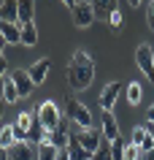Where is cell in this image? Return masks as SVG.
<instances>
[{
	"label": "cell",
	"instance_id": "6da1fadb",
	"mask_svg": "<svg viewBox=\"0 0 154 160\" xmlns=\"http://www.w3.org/2000/svg\"><path fill=\"white\" fill-rule=\"evenodd\" d=\"M95 82V60L92 54H86L84 49H76L73 52V57L68 62V84L70 90H86V87H92Z\"/></svg>",
	"mask_w": 154,
	"mask_h": 160
},
{
	"label": "cell",
	"instance_id": "7a4b0ae2",
	"mask_svg": "<svg viewBox=\"0 0 154 160\" xmlns=\"http://www.w3.org/2000/svg\"><path fill=\"white\" fill-rule=\"evenodd\" d=\"M35 114H38V122H41L46 130H57V128L62 125V114H60V106L54 101H41L38 106H35Z\"/></svg>",
	"mask_w": 154,
	"mask_h": 160
},
{
	"label": "cell",
	"instance_id": "3957f363",
	"mask_svg": "<svg viewBox=\"0 0 154 160\" xmlns=\"http://www.w3.org/2000/svg\"><path fill=\"white\" fill-rule=\"evenodd\" d=\"M68 117H70V122H73L78 130H89V128H92V111L86 109L81 101L70 98V95H68Z\"/></svg>",
	"mask_w": 154,
	"mask_h": 160
},
{
	"label": "cell",
	"instance_id": "277c9868",
	"mask_svg": "<svg viewBox=\"0 0 154 160\" xmlns=\"http://www.w3.org/2000/svg\"><path fill=\"white\" fill-rule=\"evenodd\" d=\"M135 65L143 71V76L149 82H154V49H152V43L143 41L135 46Z\"/></svg>",
	"mask_w": 154,
	"mask_h": 160
},
{
	"label": "cell",
	"instance_id": "5b68a950",
	"mask_svg": "<svg viewBox=\"0 0 154 160\" xmlns=\"http://www.w3.org/2000/svg\"><path fill=\"white\" fill-rule=\"evenodd\" d=\"M70 14H73V25H76L78 30H86V27L95 22V8H92L89 0H76Z\"/></svg>",
	"mask_w": 154,
	"mask_h": 160
},
{
	"label": "cell",
	"instance_id": "8992f818",
	"mask_svg": "<svg viewBox=\"0 0 154 160\" xmlns=\"http://www.w3.org/2000/svg\"><path fill=\"white\" fill-rule=\"evenodd\" d=\"M73 136L78 138V144L84 147V152L89 155V158H92L95 152L100 149V144H103V136H100V133H95L92 128H89V130H76Z\"/></svg>",
	"mask_w": 154,
	"mask_h": 160
},
{
	"label": "cell",
	"instance_id": "52a82bcc",
	"mask_svg": "<svg viewBox=\"0 0 154 160\" xmlns=\"http://www.w3.org/2000/svg\"><path fill=\"white\" fill-rule=\"evenodd\" d=\"M119 92H122V82H108V84L103 87V92H100V109L103 111H114Z\"/></svg>",
	"mask_w": 154,
	"mask_h": 160
},
{
	"label": "cell",
	"instance_id": "ba28073f",
	"mask_svg": "<svg viewBox=\"0 0 154 160\" xmlns=\"http://www.w3.org/2000/svg\"><path fill=\"white\" fill-rule=\"evenodd\" d=\"M49 68H51L49 57H41V60H35L33 65L27 68V76H30V82H33L35 87H38V84H43V82H46V76H49Z\"/></svg>",
	"mask_w": 154,
	"mask_h": 160
},
{
	"label": "cell",
	"instance_id": "9c48e42d",
	"mask_svg": "<svg viewBox=\"0 0 154 160\" xmlns=\"http://www.w3.org/2000/svg\"><path fill=\"white\" fill-rule=\"evenodd\" d=\"M8 160H38V149L30 141H16L8 149Z\"/></svg>",
	"mask_w": 154,
	"mask_h": 160
},
{
	"label": "cell",
	"instance_id": "30bf717a",
	"mask_svg": "<svg viewBox=\"0 0 154 160\" xmlns=\"http://www.w3.org/2000/svg\"><path fill=\"white\" fill-rule=\"evenodd\" d=\"M100 136L108 144L119 138V125H116V119H114V111H103V130H100Z\"/></svg>",
	"mask_w": 154,
	"mask_h": 160
},
{
	"label": "cell",
	"instance_id": "8fae6325",
	"mask_svg": "<svg viewBox=\"0 0 154 160\" xmlns=\"http://www.w3.org/2000/svg\"><path fill=\"white\" fill-rule=\"evenodd\" d=\"M11 79H14V84H16V90H19V98H27V95H30V92H33V82H30V76H27V71H19V68H16V71H11Z\"/></svg>",
	"mask_w": 154,
	"mask_h": 160
},
{
	"label": "cell",
	"instance_id": "7c38bea8",
	"mask_svg": "<svg viewBox=\"0 0 154 160\" xmlns=\"http://www.w3.org/2000/svg\"><path fill=\"white\" fill-rule=\"evenodd\" d=\"M0 22L19 25V0H6V3H0Z\"/></svg>",
	"mask_w": 154,
	"mask_h": 160
},
{
	"label": "cell",
	"instance_id": "4fadbf2b",
	"mask_svg": "<svg viewBox=\"0 0 154 160\" xmlns=\"http://www.w3.org/2000/svg\"><path fill=\"white\" fill-rule=\"evenodd\" d=\"M0 98H3V103H16L19 101V90H16V84H14L11 76H6L0 82Z\"/></svg>",
	"mask_w": 154,
	"mask_h": 160
},
{
	"label": "cell",
	"instance_id": "5bb4252c",
	"mask_svg": "<svg viewBox=\"0 0 154 160\" xmlns=\"http://www.w3.org/2000/svg\"><path fill=\"white\" fill-rule=\"evenodd\" d=\"M0 33L8 43H19L22 41V25H11V22H0Z\"/></svg>",
	"mask_w": 154,
	"mask_h": 160
},
{
	"label": "cell",
	"instance_id": "9a60e30c",
	"mask_svg": "<svg viewBox=\"0 0 154 160\" xmlns=\"http://www.w3.org/2000/svg\"><path fill=\"white\" fill-rule=\"evenodd\" d=\"M22 46H27V49H33L35 43H38V27H35V22H27V25H22Z\"/></svg>",
	"mask_w": 154,
	"mask_h": 160
},
{
	"label": "cell",
	"instance_id": "2e32d148",
	"mask_svg": "<svg viewBox=\"0 0 154 160\" xmlns=\"http://www.w3.org/2000/svg\"><path fill=\"white\" fill-rule=\"evenodd\" d=\"M92 8H95V19H108L119 6L114 0H97V3H92Z\"/></svg>",
	"mask_w": 154,
	"mask_h": 160
},
{
	"label": "cell",
	"instance_id": "e0dca14e",
	"mask_svg": "<svg viewBox=\"0 0 154 160\" xmlns=\"http://www.w3.org/2000/svg\"><path fill=\"white\" fill-rule=\"evenodd\" d=\"M49 141L54 144L57 149H65V147H68V141H70V130H68L65 125H60L57 130H51V133H49Z\"/></svg>",
	"mask_w": 154,
	"mask_h": 160
},
{
	"label": "cell",
	"instance_id": "ac0fdd59",
	"mask_svg": "<svg viewBox=\"0 0 154 160\" xmlns=\"http://www.w3.org/2000/svg\"><path fill=\"white\" fill-rule=\"evenodd\" d=\"M35 22V3L30 0H19V25Z\"/></svg>",
	"mask_w": 154,
	"mask_h": 160
},
{
	"label": "cell",
	"instance_id": "d6986e66",
	"mask_svg": "<svg viewBox=\"0 0 154 160\" xmlns=\"http://www.w3.org/2000/svg\"><path fill=\"white\" fill-rule=\"evenodd\" d=\"M68 155H70V160H89V155L84 152V147L78 144V138L73 133H70V141H68Z\"/></svg>",
	"mask_w": 154,
	"mask_h": 160
},
{
	"label": "cell",
	"instance_id": "ffe728a7",
	"mask_svg": "<svg viewBox=\"0 0 154 160\" xmlns=\"http://www.w3.org/2000/svg\"><path fill=\"white\" fill-rule=\"evenodd\" d=\"M35 149H38V160H57V152H60V149H57V147H54L51 141L38 144Z\"/></svg>",
	"mask_w": 154,
	"mask_h": 160
},
{
	"label": "cell",
	"instance_id": "44dd1931",
	"mask_svg": "<svg viewBox=\"0 0 154 160\" xmlns=\"http://www.w3.org/2000/svg\"><path fill=\"white\" fill-rule=\"evenodd\" d=\"M141 98H143V87L138 84V82H130V84H127V101H130V106H138Z\"/></svg>",
	"mask_w": 154,
	"mask_h": 160
},
{
	"label": "cell",
	"instance_id": "7402d4cb",
	"mask_svg": "<svg viewBox=\"0 0 154 160\" xmlns=\"http://www.w3.org/2000/svg\"><path fill=\"white\" fill-rule=\"evenodd\" d=\"M14 130H11V125L8 122H6V125H0V147H3V149H11V147H14Z\"/></svg>",
	"mask_w": 154,
	"mask_h": 160
},
{
	"label": "cell",
	"instance_id": "603a6c76",
	"mask_svg": "<svg viewBox=\"0 0 154 160\" xmlns=\"http://www.w3.org/2000/svg\"><path fill=\"white\" fill-rule=\"evenodd\" d=\"M146 136H149V130H146V125H135V128H133V136H130V141L135 144V147H141Z\"/></svg>",
	"mask_w": 154,
	"mask_h": 160
},
{
	"label": "cell",
	"instance_id": "cb8c5ba5",
	"mask_svg": "<svg viewBox=\"0 0 154 160\" xmlns=\"http://www.w3.org/2000/svg\"><path fill=\"white\" fill-rule=\"evenodd\" d=\"M89 160H114V158H111V144H108V141H103V144H100V149L95 152Z\"/></svg>",
	"mask_w": 154,
	"mask_h": 160
},
{
	"label": "cell",
	"instance_id": "d4e9b609",
	"mask_svg": "<svg viewBox=\"0 0 154 160\" xmlns=\"http://www.w3.org/2000/svg\"><path fill=\"white\" fill-rule=\"evenodd\" d=\"M122 22H124V17H122V11L116 8L111 17H108V27H111L114 33H119V30H122Z\"/></svg>",
	"mask_w": 154,
	"mask_h": 160
},
{
	"label": "cell",
	"instance_id": "484cf974",
	"mask_svg": "<svg viewBox=\"0 0 154 160\" xmlns=\"http://www.w3.org/2000/svg\"><path fill=\"white\" fill-rule=\"evenodd\" d=\"M138 158H141V149L133 141H127L124 144V160H138Z\"/></svg>",
	"mask_w": 154,
	"mask_h": 160
},
{
	"label": "cell",
	"instance_id": "4316f807",
	"mask_svg": "<svg viewBox=\"0 0 154 160\" xmlns=\"http://www.w3.org/2000/svg\"><path fill=\"white\" fill-rule=\"evenodd\" d=\"M11 130H14V141H27V130L19 122H11Z\"/></svg>",
	"mask_w": 154,
	"mask_h": 160
},
{
	"label": "cell",
	"instance_id": "83f0119b",
	"mask_svg": "<svg viewBox=\"0 0 154 160\" xmlns=\"http://www.w3.org/2000/svg\"><path fill=\"white\" fill-rule=\"evenodd\" d=\"M146 25L149 30H154V0H149V6H146Z\"/></svg>",
	"mask_w": 154,
	"mask_h": 160
},
{
	"label": "cell",
	"instance_id": "f1b7e54d",
	"mask_svg": "<svg viewBox=\"0 0 154 160\" xmlns=\"http://www.w3.org/2000/svg\"><path fill=\"white\" fill-rule=\"evenodd\" d=\"M8 73H11L8 71V60H6V54H0V82H3Z\"/></svg>",
	"mask_w": 154,
	"mask_h": 160
},
{
	"label": "cell",
	"instance_id": "f546056e",
	"mask_svg": "<svg viewBox=\"0 0 154 160\" xmlns=\"http://www.w3.org/2000/svg\"><path fill=\"white\" fill-rule=\"evenodd\" d=\"M138 149H141V152H152V149H154V138H152V136H146V138H143V144H141Z\"/></svg>",
	"mask_w": 154,
	"mask_h": 160
},
{
	"label": "cell",
	"instance_id": "4dcf8cb0",
	"mask_svg": "<svg viewBox=\"0 0 154 160\" xmlns=\"http://www.w3.org/2000/svg\"><path fill=\"white\" fill-rule=\"evenodd\" d=\"M57 160H70V155H68V147H65V149H60V152H57Z\"/></svg>",
	"mask_w": 154,
	"mask_h": 160
},
{
	"label": "cell",
	"instance_id": "1f68e13d",
	"mask_svg": "<svg viewBox=\"0 0 154 160\" xmlns=\"http://www.w3.org/2000/svg\"><path fill=\"white\" fill-rule=\"evenodd\" d=\"M146 122H154V103L149 106V111H146Z\"/></svg>",
	"mask_w": 154,
	"mask_h": 160
},
{
	"label": "cell",
	"instance_id": "d6a6232c",
	"mask_svg": "<svg viewBox=\"0 0 154 160\" xmlns=\"http://www.w3.org/2000/svg\"><path fill=\"white\" fill-rule=\"evenodd\" d=\"M138 160H154V149L152 152H141V158H138Z\"/></svg>",
	"mask_w": 154,
	"mask_h": 160
},
{
	"label": "cell",
	"instance_id": "836d02e7",
	"mask_svg": "<svg viewBox=\"0 0 154 160\" xmlns=\"http://www.w3.org/2000/svg\"><path fill=\"white\" fill-rule=\"evenodd\" d=\"M146 130H149V136L154 138V122H146Z\"/></svg>",
	"mask_w": 154,
	"mask_h": 160
},
{
	"label": "cell",
	"instance_id": "e575fe53",
	"mask_svg": "<svg viewBox=\"0 0 154 160\" xmlns=\"http://www.w3.org/2000/svg\"><path fill=\"white\" fill-rule=\"evenodd\" d=\"M6 43H8V41H6V38H3V33H0V54H3V49H6Z\"/></svg>",
	"mask_w": 154,
	"mask_h": 160
},
{
	"label": "cell",
	"instance_id": "d590c367",
	"mask_svg": "<svg viewBox=\"0 0 154 160\" xmlns=\"http://www.w3.org/2000/svg\"><path fill=\"white\" fill-rule=\"evenodd\" d=\"M0 160H8V149H3V147H0Z\"/></svg>",
	"mask_w": 154,
	"mask_h": 160
},
{
	"label": "cell",
	"instance_id": "8d00e7d4",
	"mask_svg": "<svg viewBox=\"0 0 154 160\" xmlns=\"http://www.w3.org/2000/svg\"><path fill=\"white\" fill-rule=\"evenodd\" d=\"M0 117H3V98H0Z\"/></svg>",
	"mask_w": 154,
	"mask_h": 160
}]
</instances>
